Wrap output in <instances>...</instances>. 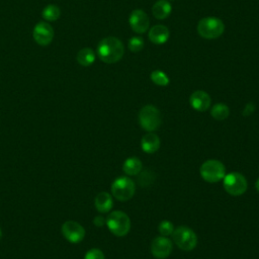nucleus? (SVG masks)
<instances>
[{
    "instance_id": "obj_5",
    "label": "nucleus",
    "mask_w": 259,
    "mask_h": 259,
    "mask_svg": "<svg viewBox=\"0 0 259 259\" xmlns=\"http://www.w3.org/2000/svg\"><path fill=\"white\" fill-rule=\"evenodd\" d=\"M172 239L178 248L184 251H191L197 244V236L188 227L180 226L174 229L172 233Z\"/></svg>"
},
{
    "instance_id": "obj_2",
    "label": "nucleus",
    "mask_w": 259,
    "mask_h": 259,
    "mask_svg": "<svg viewBox=\"0 0 259 259\" xmlns=\"http://www.w3.org/2000/svg\"><path fill=\"white\" fill-rule=\"evenodd\" d=\"M105 224L109 231L117 237L125 236L131 229V220L128 215L120 210L110 212L106 218Z\"/></svg>"
},
{
    "instance_id": "obj_8",
    "label": "nucleus",
    "mask_w": 259,
    "mask_h": 259,
    "mask_svg": "<svg viewBox=\"0 0 259 259\" xmlns=\"http://www.w3.org/2000/svg\"><path fill=\"white\" fill-rule=\"evenodd\" d=\"M224 188L225 190L234 196L243 194L247 190V180L241 173L231 172L224 177Z\"/></svg>"
},
{
    "instance_id": "obj_3",
    "label": "nucleus",
    "mask_w": 259,
    "mask_h": 259,
    "mask_svg": "<svg viewBox=\"0 0 259 259\" xmlns=\"http://www.w3.org/2000/svg\"><path fill=\"white\" fill-rule=\"evenodd\" d=\"M225 30L224 22L217 17H204L197 23L198 34L206 39L218 38Z\"/></svg>"
},
{
    "instance_id": "obj_29",
    "label": "nucleus",
    "mask_w": 259,
    "mask_h": 259,
    "mask_svg": "<svg viewBox=\"0 0 259 259\" xmlns=\"http://www.w3.org/2000/svg\"><path fill=\"white\" fill-rule=\"evenodd\" d=\"M1 238H2V231H1V228H0V240H1Z\"/></svg>"
},
{
    "instance_id": "obj_13",
    "label": "nucleus",
    "mask_w": 259,
    "mask_h": 259,
    "mask_svg": "<svg viewBox=\"0 0 259 259\" xmlns=\"http://www.w3.org/2000/svg\"><path fill=\"white\" fill-rule=\"evenodd\" d=\"M210 101L209 95L202 90L194 91L189 98L190 105L197 111H205L209 107Z\"/></svg>"
},
{
    "instance_id": "obj_4",
    "label": "nucleus",
    "mask_w": 259,
    "mask_h": 259,
    "mask_svg": "<svg viewBox=\"0 0 259 259\" xmlns=\"http://www.w3.org/2000/svg\"><path fill=\"white\" fill-rule=\"evenodd\" d=\"M139 122L142 128L149 133L156 131L161 124V113L159 109L151 104L145 105L140 110Z\"/></svg>"
},
{
    "instance_id": "obj_25",
    "label": "nucleus",
    "mask_w": 259,
    "mask_h": 259,
    "mask_svg": "<svg viewBox=\"0 0 259 259\" xmlns=\"http://www.w3.org/2000/svg\"><path fill=\"white\" fill-rule=\"evenodd\" d=\"M84 259H105L104 254L100 249L92 248L86 252Z\"/></svg>"
},
{
    "instance_id": "obj_10",
    "label": "nucleus",
    "mask_w": 259,
    "mask_h": 259,
    "mask_svg": "<svg viewBox=\"0 0 259 259\" xmlns=\"http://www.w3.org/2000/svg\"><path fill=\"white\" fill-rule=\"evenodd\" d=\"M173 249V245L170 239L164 236L156 237L151 244V252L155 258L164 259L167 258Z\"/></svg>"
},
{
    "instance_id": "obj_20",
    "label": "nucleus",
    "mask_w": 259,
    "mask_h": 259,
    "mask_svg": "<svg viewBox=\"0 0 259 259\" xmlns=\"http://www.w3.org/2000/svg\"><path fill=\"white\" fill-rule=\"evenodd\" d=\"M210 114L214 119L218 120H224L226 119L230 114L229 107L224 103H217L212 106L210 110Z\"/></svg>"
},
{
    "instance_id": "obj_11",
    "label": "nucleus",
    "mask_w": 259,
    "mask_h": 259,
    "mask_svg": "<svg viewBox=\"0 0 259 259\" xmlns=\"http://www.w3.org/2000/svg\"><path fill=\"white\" fill-rule=\"evenodd\" d=\"M32 36L38 45L48 46L54 38V29L49 23L40 21L34 25Z\"/></svg>"
},
{
    "instance_id": "obj_6",
    "label": "nucleus",
    "mask_w": 259,
    "mask_h": 259,
    "mask_svg": "<svg viewBox=\"0 0 259 259\" xmlns=\"http://www.w3.org/2000/svg\"><path fill=\"white\" fill-rule=\"evenodd\" d=\"M199 173L202 179L206 182L215 183L224 179L226 175V169L222 162L218 160H207L200 166Z\"/></svg>"
},
{
    "instance_id": "obj_21",
    "label": "nucleus",
    "mask_w": 259,
    "mask_h": 259,
    "mask_svg": "<svg viewBox=\"0 0 259 259\" xmlns=\"http://www.w3.org/2000/svg\"><path fill=\"white\" fill-rule=\"evenodd\" d=\"M60 15H61L60 8L54 4L47 5L41 11L42 18L48 21H55L60 17Z\"/></svg>"
},
{
    "instance_id": "obj_26",
    "label": "nucleus",
    "mask_w": 259,
    "mask_h": 259,
    "mask_svg": "<svg viewBox=\"0 0 259 259\" xmlns=\"http://www.w3.org/2000/svg\"><path fill=\"white\" fill-rule=\"evenodd\" d=\"M254 109H255V106H254L253 103L250 102V103L246 104V106H245V108H244V110H243V115L248 116V115L252 114V113L254 112Z\"/></svg>"
},
{
    "instance_id": "obj_1",
    "label": "nucleus",
    "mask_w": 259,
    "mask_h": 259,
    "mask_svg": "<svg viewBox=\"0 0 259 259\" xmlns=\"http://www.w3.org/2000/svg\"><path fill=\"white\" fill-rule=\"evenodd\" d=\"M123 54L124 48L122 42L114 36H107L101 39L97 46V55L99 59L106 64L118 62Z\"/></svg>"
},
{
    "instance_id": "obj_17",
    "label": "nucleus",
    "mask_w": 259,
    "mask_h": 259,
    "mask_svg": "<svg viewBox=\"0 0 259 259\" xmlns=\"http://www.w3.org/2000/svg\"><path fill=\"white\" fill-rule=\"evenodd\" d=\"M171 4L167 0H158L152 7L153 15L157 19H165L171 13Z\"/></svg>"
},
{
    "instance_id": "obj_19",
    "label": "nucleus",
    "mask_w": 259,
    "mask_h": 259,
    "mask_svg": "<svg viewBox=\"0 0 259 259\" xmlns=\"http://www.w3.org/2000/svg\"><path fill=\"white\" fill-rule=\"evenodd\" d=\"M95 61V53L90 48L81 49L77 54V62L83 67L91 66Z\"/></svg>"
},
{
    "instance_id": "obj_16",
    "label": "nucleus",
    "mask_w": 259,
    "mask_h": 259,
    "mask_svg": "<svg viewBox=\"0 0 259 259\" xmlns=\"http://www.w3.org/2000/svg\"><path fill=\"white\" fill-rule=\"evenodd\" d=\"M94 205H95L96 209L99 212H102V213L108 212L111 209L112 205H113L111 195L108 192H105V191H102V192L98 193L95 197Z\"/></svg>"
},
{
    "instance_id": "obj_22",
    "label": "nucleus",
    "mask_w": 259,
    "mask_h": 259,
    "mask_svg": "<svg viewBox=\"0 0 259 259\" xmlns=\"http://www.w3.org/2000/svg\"><path fill=\"white\" fill-rule=\"evenodd\" d=\"M151 80L159 86H166L169 84V77L161 70H155L151 73Z\"/></svg>"
},
{
    "instance_id": "obj_24",
    "label": "nucleus",
    "mask_w": 259,
    "mask_h": 259,
    "mask_svg": "<svg viewBox=\"0 0 259 259\" xmlns=\"http://www.w3.org/2000/svg\"><path fill=\"white\" fill-rule=\"evenodd\" d=\"M127 47L131 52L138 53V52L142 51L144 48V39L139 36H134L128 40Z\"/></svg>"
},
{
    "instance_id": "obj_28",
    "label": "nucleus",
    "mask_w": 259,
    "mask_h": 259,
    "mask_svg": "<svg viewBox=\"0 0 259 259\" xmlns=\"http://www.w3.org/2000/svg\"><path fill=\"white\" fill-rule=\"evenodd\" d=\"M255 187H256V189H257V191L259 192V178L257 179V181H256V183H255Z\"/></svg>"
},
{
    "instance_id": "obj_12",
    "label": "nucleus",
    "mask_w": 259,
    "mask_h": 259,
    "mask_svg": "<svg viewBox=\"0 0 259 259\" xmlns=\"http://www.w3.org/2000/svg\"><path fill=\"white\" fill-rule=\"evenodd\" d=\"M132 29L137 33H144L148 30L150 20L147 13L141 9L134 10L128 18Z\"/></svg>"
},
{
    "instance_id": "obj_18",
    "label": "nucleus",
    "mask_w": 259,
    "mask_h": 259,
    "mask_svg": "<svg viewBox=\"0 0 259 259\" xmlns=\"http://www.w3.org/2000/svg\"><path fill=\"white\" fill-rule=\"evenodd\" d=\"M143 164L138 157L127 158L122 165V170L127 175H137L142 171Z\"/></svg>"
},
{
    "instance_id": "obj_14",
    "label": "nucleus",
    "mask_w": 259,
    "mask_h": 259,
    "mask_svg": "<svg viewBox=\"0 0 259 259\" xmlns=\"http://www.w3.org/2000/svg\"><path fill=\"white\" fill-rule=\"evenodd\" d=\"M148 37L153 44H156V45L165 44L169 38V29L162 24L154 25L153 27L150 28Z\"/></svg>"
},
{
    "instance_id": "obj_7",
    "label": "nucleus",
    "mask_w": 259,
    "mask_h": 259,
    "mask_svg": "<svg viewBox=\"0 0 259 259\" xmlns=\"http://www.w3.org/2000/svg\"><path fill=\"white\" fill-rule=\"evenodd\" d=\"M136 191V185L134 181L125 176L116 178L111 184L112 195L120 201H126L131 199Z\"/></svg>"
},
{
    "instance_id": "obj_15",
    "label": "nucleus",
    "mask_w": 259,
    "mask_h": 259,
    "mask_svg": "<svg viewBox=\"0 0 259 259\" xmlns=\"http://www.w3.org/2000/svg\"><path fill=\"white\" fill-rule=\"evenodd\" d=\"M141 147L145 153L153 154L160 148V138L152 132L148 133L142 138Z\"/></svg>"
},
{
    "instance_id": "obj_27",
    "label": "nucleus",
    "mask_w": 259,
    "mask_h": 259,
    "mask_svg": "<svg viewBox=\"0 0 259 259\" xmlns=\"http://www.w3.org/2000/svg\"><path fill=\"white\" fill-rule=\"evenodd\" d=\"M93 223L96 227H102L106 223V220L102 215H97V217L94 218Z\"/></svg>"
},
{
    "instance_id": "obj_23",
    "label": "nucleus",
    "mask_w": 259,
    "mask_h": 259,
    "mask_svg": "<svg viewBox=\"0 0 259 259\" xmlns=\"http://www.w3.org/2000/svg\"><path fill=\"white\" fill-rule=\"evenodd\" d=\"M158 230H159V233H160L162 236L167 237V236L172 235V233H173V231H174V226H173V224H172L170 221L164 220V221H162V222L159 224Z\"/></svg>"
},
{
    "instance_id": "obj_9",
    "label": "nucleus",
    "mask_w": 259,
    "mask_h": 259,
    "mask_svg": "<svg viewBox=\"0 0 259 259\" xmlns=\"http://www.w3.org/2000/svg\"><path fill=\"white\" fill-rule=\"evenodd\" d=\"M63 236L71 243H79L85 237L84 228L75 221H67L62 226Z\"/></svg>"
}]
</instances>
